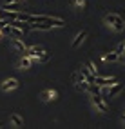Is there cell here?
Here are the masks:
<instances>
[{
    "mask_svg": "<svg viewBox=\"0 0 125 129\" xmlns=\"http://www.w3.org/2000/svg\"><path fill=\"white\" fill-rule=\"evenodd\" d=\"M7 2H16V0H7Z\"/></svg>",
    "mask_w": 125,
    "mask_h": 129,
    "instance_id": "ffe728a7",
    "label": "cell"
},
{
    "mask_svg": "<svg viewBox=\"0 0 125 129\" xmlns=\"http://www.w3.org/2000/svg\"><path fill=\"white\" fill-rule=\"evenodd\" d=\"M103 60L105 62H116V60H118V53L112 51V53H109V55H103Z\"/></svg>",
    "mask_w": 125,
    "mask_h": 129,
    "instance_id": "4fadbf2b",
    "label": "cell"
},
{
    "mask_svg": "<svg viewBox=\"0 0 125 129\" xmlns=\"http://www.w3.org/2000/svg\"><path fill=\"white\" fill-rule=\"evenodd\" d=\"M18 87V80L16 78H7L2 82V85H0V89L2 91H11V89H16Z\"/></svg>",
    "mask_w": 125,
    "mask_h": 129,
    "instance_id": "5b68a950",
    "label": "cell"
},
{
    "mask_svg": "<svg viewBox=\"0 0 125 129\" xmlns=\"http://www.w3.org/2000/svg\"><path fill=\"white\" fill-rule=\"evenodd\" d=\"M123 47H125V42L118 44V47H116V53H118V55H121V53H123Z\"/></svg>",
    "mask_w": 125,
    "mask_h": 129,
    "instance_id": "e0dca14e",
    "label": "cell"
},
{
    "mask_svg": "<svg viewBox=\"0 0 125 129\" xmlns=\"http://www.w3.org/2000/svg\"><path fill=\"white\" fill-rule=\"evenodd\" d=\"M118 80H116V76H107V78H102V76H94V84H98V85H112V84H116Z\"/></svg>",
    "mask_w": 125,
    "mask_h": 129,
    "instance_id": "52a82bcc",
    "label": "cell"
},
{
    "mask_svg": "<svg viewBox=\"0 0 125 129\" xmlns=\"http://www.w3.org/2000/svg\"><path fill=\"white\" fill-rule=\"evenodd\" d=\"M121 120H123V122H125V113H123V115H121Z\"/></svg>",
    "mask_w": 125,
    "mask_h": 129,
    "instance_id": "d6986e66",
    "label": "cell"
},
{
    "mask_svg": "<svg viewBox=\"0 0 125 129\" xmlns=\"http://www.w3.org/2000/svg\"><path fill=\"white\" fill-rule=\"evenodd\" d=\"M0 125H2V122H0Z\"/></svg>",
    "mask_w": 125,
    "mask_h": 129,
    "instance_id": "7402d4cb",
    "label": "cell"
},
{
    "mask_svg": "<svg viewBox=\"0 0 125 129\" xmlns=\"http://www.w3.org/2000/svg\"><path fill=\"white\" fill-rule=\"evenodd\" d=\"M9 27H11V25H9ZM9 35H11V37H18V38H22V37H24V31L18 29V27H11V33H9Z\"/></svg>",
    "mask_w": 125,
    "mask_h": 129,
    "instance_id": "9a60e30c",
    "label": "cell"
},
{
    "mask_svg": "<svg viewBox=\"0 0 125 129\" xmlns=\"http://www.w3.org/2000/svg\"><path fill=\"white\" fill-rule=\"evenodd\" d=\"M123 53H125V47H123Z\"/></svg>",
    "mask_w": 125,
    "mask_h": 129,
    "instance_id": "44dd1931",
    "label": "cell"
},
{
    "mask_svg": "<svg viewBox=\"0 0 125 129\" xmlns=\"http://www.w3.org/2000/svg\"><path fill=\"white\" fill-rule=\"evenodd\" d=\"M40 96H42V100H44V102H53V100L58 98V93H56L54 89H45V91L40 93Z\"/></svg>",
    "mask_w": 125,
    "mask_h": 129,
    "instance_id": "8992f818",
    "label": "cell"
},
{
    "mask_svg": "<svg viewBox=\"0 0 125 129\" xmlns=\"http://www.w3.org/2000/svg\"><path fill=\"white\" fill-rule=\"evenodd\" d=\"M87 37H89V31H87V29H83V31H80L78 35H76V38L73 40V47L76 49V47H78V46L82 44V42H83V40L87 38Z\"/></svg>",
    "mask_w": 125,
    "mask_h": 129,
    "instance_id": "ba28073f",
    "label": "cell"
},
{
    "mask_svg": "<svg viewBox=\"0 0 125 129\" xmlns=\"http://www.w3.org/2000/svg\"><path fill=\"white\" fill-rule=\"evenodd\" d=\"M118 62H121V64H125V53H121V55H118Z\"/></svg>",
    "mask_w": 125,
    "mask_h": 129,
    "instance_id": "ac0fdd59",
    "label": "cell"
},
{
    "mask_svg": "<svg viewBox=\"0 0 125 129\" xmlns=\"http://www.w3.org/2000/svg\"><path fill=\"white\" fill-rule=\"evenodd\" d=\"M85 67H87V69H89L91 73H93L94 76L98 75V67H94V64H93V62H91V60H87V62H85Z\"/></svg>",
    "mask_w": 125,
    "mask_h": 129,
    "instance_id": "2e32d148",
    "label": "cell"
},
{
    "mask_svg": "<svg viewBox=\"0 0 125 129\" xmlns=\"http://www.w3.org/2000/svg\"><path fill=\"white\" fill-rule=\"evenodd\" d=\"M11 46H13L16 51H18V53H22V55L26 53V49H27L26 44H24V40L18 38V37H11Z\"/></svg>",
    "mask_w": 125,
    "mask_h": 129,
    "instance_id": "277c9868",
    "label": "cell"
},
{
    "mask_svg": "<svg viewBox=\"0 0 125 129\" xmlns=\"http://www.w3.org/2000/svg\"><path fill=\"white\" fill-rule=\"evenodd\" d=\"M9 120H11V124H13L15 127H22V125H24V118H22L18 113H13V115L9 116Z\"/></svg>",
    "mask_w": 125,
    "mask_h": 129,
    "instance_id": "30bf717a",
    "label": "cell"
},
{
    "mask_svg": "<svg viewBox=\"0 0 125 129\" xmlns=\"http://www.w3.org/2000/svg\"><path fill=\"white\" fill-rule=\"evenodd\" d=\"M91 100H93V104L96 106L98 111H102V113H105V111H107V102H105V98H103L100 93L91 94Z\"/></svg>",
    "mask_w": 125,
    "mask_h": 129,
    "instance_id": "3957f363",
    "label": "cell"
},
{
    "mask_svg": "<svg viewBox=\"0 0 125 129\" xmlns=\"http://www.w3.org/2000/svg\"><path fill=\"white\" fill-rule=\"evenodd\" d=\"M20 67H22V69H29V67H31V58H29V56H26V55H22Z\"/></svg>",
    "mask_w": 125,
    "mask_h": 129,
    "instance_id": "7c38bea8",
    "label": "cell"
},
{
    "mask_svg": "<svg viewBox=\"0 0 125 129\" xmlns=\"http://www.w3.org/2000/svg\"><path fill=\"white\" fill-rule=\"evenodd\" d=\"M29 29H40V31H49V29H53V25H51V24H47V22H35V24H31V25H29Z\"/></svg>",
    "mask_w": 125,
    "mask_h": 129,
    "instance_id": "9c48e42d",
    "label": "cell"
},
{
    "mask_svg": "<svg viewBox=\"0 0 125 129\" xmlns=\"http://www.w3.org/2000/svg\"><path fill=\"white\" fill-rule=\"evenodd\" d=\"M80 73H82V76H83V78H85L89 84H93V82H94V75L91 73V71L87 69V67H82V69H80Z\"/></svg>",
    "mask_w": 125,
    "mask_h": 129,
    "instance_id": "8fae6325",
    "label": "cell"
},
{
    "mask_svg": "<svg viewBox=\"0 0 125 129\" xmlns=\"http://www.w3.org/2000/svg\"><path fill=\"white\" fill-rule=\"evenodd\" d=\"M24 55L29 56V58H36V60H40V62H47V60H49V55L45 53V47H44V46H33V47H27Z\"/></svg>",
    "mask_w": 125,
    "mask_h": 129,
    "instance_id": "7a4b0ae2",
    "label": "cell"
},
{
    "mask_svg": "<svg viewBox=\"0 0 125 129\" xmlns=\"http://www.w3.org/2000/svg\"><path fill=\"white\" fill-rule=\"evenodd\" d=\"M103 22H105L107 25H111L116 33H120V31L125 29V20L121 18L120 15H116V13H107V15L103 16Z\"/></svg>",
    "mask_w": 125,
    "mask_h": 129,
    "instance_id": "6da1fadb",
    "label": "cell"
},
{
    "mask_svg": "<svg viewBox=\"0 0 125 129\" xmlns=\"http://www.w3.org/2000/svg\"><path fill=\"white\" fill-rule=\"evenodd\" d=\"M74 9H76V11H83V9H85V0H74Z\"/></svg>",
    "mask_w": 125,
    "mask_h": 129,
    "instance_id": "5bb4252c",
    "label": "cell"
}]
</instances>
